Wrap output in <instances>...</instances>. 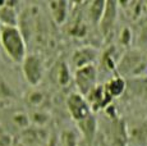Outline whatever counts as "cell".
Returning <instances> with one entry per match:
<instances>
[{
    "label": "cell",
    "instance_id": "obj_1",
    "mask_svg": "<svg viewBox=\"0 0 147 146\" xmlns=\"http://www.w3.org/2000/svg\"><path fill=\"white\" fill-rule=\"evenodd\" d=\"M0 46L14 63H23L27 57V43L19 27H5L0 30Z\"/></svg>",
    "mask_w": 147,
    "mask_h": 146
},
{
    "label": "cell",
    "instance_id": "obj_2",
    "mask_svg": "<svg viewBox=\"0 0 147 146\" xmlns=\"http://www.w3.org/2000/svg\"><path fill=\"white\" fill-rule=\"evenodd\" d=\"M22 73L28 85H31L32 87L40 85L45 74L44 62L40 55L28 54L22 63Z\"/></svg>",
    "mask_w": 147,
    "mask_h": 146
},
{
    "label": "cell",
    "instance_id": "obj_3",
    "mask_svg": "<svg viewBox=\"0 0 147 146\" xmlns=\"http://www.w3.org/2000/svg\"><path fill=\"white\" fill-rule=\"evenodd\" d=\"M97 78L98 72L95 66H88L74 71L73 80H74L76 87L78 90L77 92H80L83 96H87L97 86Z\"/></svg>",
    "mask_w": 147,
    "mask_h": 146
},
{
    "label": "cell",
    "instance_id": "obj_4",
    "mask_svg": "<svg viewBox=\"0 0 147 146\" xmlns=\"http://www.w3.org/2000/svg\"><path fill=\"white\" fill-rule=\"evenodd\" d=\"M67 109L69 112V116L76 123L82 122L92 116V109L87 101L86 96L81 95L80 92H72L67 99Z\"/></svg>",
    "mask_w": 147,
    "mask_h": 146
},
{
    "label": "cell",
    "instance_id": "obj_5",
    "mask_svg": "<svg viewBox=\"0 0 147 146\" xmlns=\"http://www.w3.org/2000/svg\"><path fill=\"white\" fill-rule=\"evenodd\" d=\"M143 62H145V58H143L141 51L127 50L120 57L117 71L119 72V76H121V77L123 76H131L143 66Z\"/></svg>",
    "mask_w": 147,
    "mask_h": 146
},
{
    "label": "cell",
    "instance_id": "obj_6",
    "mask_svg": "<svg viewBox=\"0 0 147 146\" xmlns=\"http://www.w3.org/2000/svg\"><path fill=\"white\" fill-rule=\"evenodd\" d=\"M100 58L98 50L92 46H81L73 51L70 57V66L73 71L84 68L88 66H95V62Z\"/></svg>",
    "mask_w": 147,
    "mask_h": 146
},
{
    "label": "cell",
    "instance_id": "obj_7",
    "mask_svg": "<svg viewBox=\"0 0 147 146\" xmlns=\"http://www.w3.org/2000/svg\"><path fill=\"white\" fill-rule=\"evenodd\" d=\"M127 140L132 146H147V120L132 122L127 127Z\"/></svg>",
    "mask_w": 147,
    "mask_h": 146
},
{
    "label": "cell",
    "instance_id": "obj_8",
    "mask_svg": "<svg viewBox=\"0 0 147 146\" xmlns=\"http://www.w3.org/2000/svg\"><path fill=\"white\" fill-rule=\"evenodd\" d=\"M87 101H88L90 106H91L92 112H97L101 109H106L110 105V103L113 101V97L109 95V92L106 91L105 85H97L96 87L90 92L86 96Z\"/></svg>",
    "mask_w": 147,
    "mask_h": 146
},
{
    "label": "cell",
    "instance_id": "obj_9",
    "mask_svg": "<svg viewBox=\"0 0 147 146\" xmlns=\"http://www.w3.org/2000/svg\"><path fill=\"white\" fill-rule=\"evenodd\" d=\"M118 5L119 4L115 1H106L102 18L98 23V28H100L104 37L109 36L114 30V26L117 23L118 18Z\"/></svg>",
    "mask_w": 147,
    "mask_h": 146
},
{
    "label": "cell",
    "instance_id": "obj_10",
    "mask_svg": "<svg viewBox=\"0 0 147 146\" xmlns=\"http://www.w3.org/2000/svg\"><path fill=\"white\" fill-rule=\"evenodd\" d=\"M47 8H49V13L51 16L53 21L59 26L65 23L70 16V4L68 1H64V0L49 1Z\"/></svg>",
    "mask_w": 147,
    "mask_h": 146
},
{
    "label": "cell",
    "instance_id": "obj_11",
    "mask_svg": "<svg viewBox=\"0 0 147 146\" xmlns=\"http://www.w3.org/2000/svg\"><path fill=\"white\" fill-rule=\"evenodd\" d=\"M19 14L16 8V3H0V24L5 27H18Z\"/></svg>",
    "mask_w": 147,
    "mask_h": 146
},
{
    "label": "cell",
    "instance_id": "obj_12",
    "mask_svg": "<svg viewBox=\"0 0 147 146\" xmlns=\"http://www.w3.org/2000/svg\"><path fill=\"white\" fill-rule=\"evenodd\" d=\"M105 5L106 1H102V0H95V1L88 3L86 12H87V18L92 24L100 23L104 14V10H105Z\"/></svg>",
    "mask_w": 147,
    "mask_h": 146
},
{
    "label": "cell",
    "instance_id": "obj_13",
    "mask_svg": "<svg viewBox=\"0 0 147 146\" xmlns=\"http://www.w3.org/2000/svg\"><path fill=\"white\" fill-rule=\"evenodd\" d=\"M104 85H105L106 91L109 92V95L113 97V99L119 97L120 95H123V92L125 91V87H127L124 78L119 74L114 76L113 78H110V80L104 83Z\"/></svg>",
    "mask_w": 147,
    "mask_h": 146
},
{
    "label": "cell",
    "instance_id": "obj_14",
    "mask_svg": "<svg viewBox=\"0 0 147 146\" xmlns=\"http://www.w3.org/2000/svg\"><path fill=\"white\" fill-rule=\"evenodd\" d=\"M77 126H78V128H80V132L82 133V136L88 142H91L96 135V130H97V124H96V119H95L94 114H92L91 117H88L87 119L82 120V122H78Z\"/></svg>",
    "mask_w": 147,
    "mask_h": 146
},
{
    "label": "cell",
    "instance_id": "obj_15",
    "mask_svg": "<svg viewBox=\"0 0 147 146\" xmlns=\"http://www.w3.org/2000/svg\"><path fill=\"white\" fill-rule=\"evenodd\" d=\"M70 80V73H69V67L67 66L65 63H63L60 67H59L58 71V81L60 85L65 86Z\"/></svg>",
    "mask_w": 147,
    "mask_h": 146
},
{
    "label": "cell",
    "instance_id": "obj_16",
    "mask_svg": "<svg viewBox=\"0 0 147 146\" xmlns=\"http://www.w3.org/2000/svg\"><path fill=\"white\" fill-rule=\"evenodd\" d=\"M120 41H121V44H125V45L129 44V41H131V31H129V28H124L121 31Z\"/></svg>",
    "mask_w": 147,
    "mask_h": 146
},
{
    "label": "cell",
    "instance_id": "obj_17",
    "mask_svg": "<svg viewBox=\"0 0 147 146\" xmlns=\"http://www.w3.org/2000/svg\"><path fill=\"white\" fill-rule=\"evenodd\" d=\"M0 30H1V24H0Z\"/></svg>",
    "mask_w": 147,
    "mask_h": 146
}]
</instances>
